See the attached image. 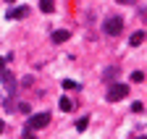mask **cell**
Instances as JSON below:
<instances>
[{"label": "cell", "mask_w": 147, "mask_h": 139, "mask_svg": "<svg viewBox=\"0 0 147 139\" xmlns=\"http://www.w3.org/2000/svg\"><path fill=\"white\" fill-rule=\"evenodd\" d=\"M129 95V84H121L118 79L116 81H108V102H118V100H123Z\"/></svg>", "instance_id": "6da1fadb"}, {"label": "cell", "mask_w": 147, "mask_h": 139, "mask_svg": "<svg viewBox=\"0 0 147 139\" xmlns=\"http://www.w3.org/2000/svg\"><path fill=\"white\" fill-rule=\"evenodd\" d=\"M116 3H121V5H131V3H137V0H116Z\"/></svg>", "instance_id": "e0dca14e"}, {"label": "cell", "mask_w": 147, "mask_h": 139, "mask_svg": "<svg viewBox=\"0 0 147 139\" xmlns=\"http://www.w3.org/2000/svg\"><path fill=\"white\" fill-rule=\"evenodd\" d=\"M18 110H21V113H32V108H29V102H21V105H18Z\"/></svg>", "instance_id": "5bb4252c"}, {"label": "cell", "mask_w": 147, "mask_h": 139, "mask_svg": "<svg viewBox=\"0 0 147 139\" xmlns=\"http://www.w3.org/2000/svg\"><path fill=\"white\" fill-rule=\"evenodd\" d=\"M87 126H89V118H87V115H84V118H79V121H76V131H84V129H87Z\"/></svg>", "instance_id": "7c38bea8"}, {"label": "cell", "mask_w": 147, "mask_h": 139, "mask_svg": "<svg viewBox=\"0 0 147 139\" xmlns=\"http://www.w3.org/2000/svg\"><path fill=\"white\" fill-rule=\"evenodd\" d=\"M5 110H8V113H13V110H16V105H13V100H5Z\"/></svg>", "instance_id": "9a60e30c"}, {"label": "cell", "mask_w": 147, "mask_h": 139, "mask_svg": "<svg viewBox=\"0 0 147 139\" xmlns=\"http://www.w3.org/2000/svg\"><path fill=\"white\" fill-rule=\"evenodd\" d=\"M118 71H121L118 66H110V68H105V71H102V79H105V81H113V79L118 76Z\"/></svg>", "instance_id": "8992f818"}, {"label": "cell", "mask_w": 147, "mask_h": 139, "mask_svg": "<svg viewBox=\"0 0 147 139\" xmlns=\"http://www.w3.org/2000/svg\"><path fill=\"white\" fill-rule=\"evenodd\" d=\"M63 89H82V84L74 81V79H66V81H63Z\"/></svg>", "instance_id": "8fae6325"}, {"label": "cell", "mask_w": 147, "mask_h": 139, "mask_svg": "<svg viewBox=\"0 0 147 139\" xmlns=\"http://www.w3.org/2000/svg\"><path fill=\"white\" fill-rule=\"evenodd\" d=\"M102 32H105V34H110V37H118V34L123 32V19H116V16L105 19V24H102Z\"/></svg>", "instance_id": "3957f363"}, {"label": "cell", "mask_w": 147, "mask_h": 139, "mask_svg": "<svg viewBox=\"0 0 147 139\" xmlns=\"http://www.w3.org/2000/svg\"><path fill=\"white\" fill-rule=\"evenodd\" d=\"M8 3H13V0H8Z\"/></svg>", "instance_id": "7402d4cb"}, {"label": "cell", "mask_w": 147, "mask_h": 139, "mask_svg": "<svg viewBox=\"0 0 147 139\" xmlns=\"http://www.w3.org/2000/svg\"><path fill=\"white\" fill-rule=\"evenodd\" d=\"M58 105H61V110H66V113H68V110L74 108V102H71L68 97H61V100H58Z\"/></svg>", "instance_id": "30bf717a"}, {"label": "cell", "mask_w": 147, "mask_h": 139, "mask_svg": "<svg viewBox=\"0 0 147 139\" xmlns=\"http://www.w3.org/2000/svg\"><path fill=\"white\" fill-rule=\"evenodd\" d=\"M26 16H29V8L26 5H18V8H11L8 11V19L13 21V19H26Z\"/></svg>", "instance_id": "5b68a950"}, {"label": "cell", "mask_w": 147, "mask_h": 139, "mask_svg": "<svg viewBox=\"0 0 147 139\" xmlns=\"http://www.w3.org/2000/svg\"><path fill=\"white\" fill-rule=\"evenodd\" d=\"M50 124V113H32L29 121H26V126L24 131H37V129H45Z\"/></svg>", "instance_id": "7a4b0ae2"}, {"label": "cell", "mask_w": 147, "mask_h": 139, "mask_svg": "<svg viewBox=\"0 0 147 139\" xmlns=\"http://www.w3.org/2000/svg\"><path fill=\"white\" fill-rule=\"evenodd\" d=\"M5 63H8L5 58H0V74H3V71H5Z\"/></svg>", "instance_id": "ac0fdd59"}, {"label": "cell", "mask_w": 147, "mask_h": 139, "mask_svg": "<svg viewBox=\"0 0 147 139\" xmlns=\"http://www.w3.org/2000/svg\"><path fill=\"white\" fill-rule=\"evenodd\" d=\"M40 11L42 13H53L55 11V3H53V0H40Z\"/></svg>", "instance_id": "ba28073f"}, {"label": "cell", "mask_w": 147, "mask_h": 139, "mask_svg": "<svg viewBox=\"0 0 147 139\" xmlns=\"http://www.w3.org/2000/svg\"><path fill=\"white\" fill-rule=\"evenodd\" d=\"M0 79H3V84H5V89H8V92H16V89H18V84H16V76L8 71V68H5L3 74H0Z\"/></svg>", "instance_id": "277c9868"}, {"label": "cell", "mask_w": 147, "mask_h": 139, "mask_svg": "<svg viewBox=\"0 0 147 139\" xmlns=\"http://www.w3.org/2000/svg\"><path fill=\"white\" fill-rule=\"evenodd\" d=\"M129 42H131L134 47H139V45L144 42V32H134V34H131V40H129Z\"/></svg>", "instance_id": "9c48e42d"}, {"label": "cell", "mask_w": 147, "mask_h": 139, "mask_svg": "<svg viewBox=\"0 0 147 139\" xmlns=\"http://www.w3.org/2000/svg\"><path fill=\"white\" fill-rule=\"evenodd\" d=\"M142 79H144L142 71H134V74H131V81H142Z\"/></svg>", "instance_id": "4fadbf2b"}, {"label": "cell", "mask_w": 147, "mask_h": 139, "mask_svg": "<svg viewBox=\"0 0 147 139\" xmlns=\"http://www.w3.org/2000/svg\"><path fill=\"white\" fill-rule=\"evenodd\" d=\"M142 108H144L142 102H134V105H131V110H134V113H142Z\"/></svg>", "instance_id": "2e32d148"}, {"label": "cell", "mask_w": 147, "mask_h": 139, "mask_svg": "<svg viewBox=\"0 0 147 139\" xmlns=\"http://www.w3.org/2000/svg\"><path fill=\"white\" fill-rule=\"evenodd\" d=\"M3 129H5V124H3V121H0V134H3Z\"/></svg>", "instance_id": "ffe728a7"}, {"label": "cell", "mask_w": 147, "mask_h": 139, "mask_svg": "<svg viewBox=\"0 0 147 139\" xmlns=\"http://www.w3.org/2000/svg\"><path fill=\"white\" fill-rule=\"evenodd\" d=\"M71 37V32H66V29H58V32H53V42H66Z\"/></svg>", "instance_id": "52a82bcc"}, {"label": "cell", "mask_w": 147, "mask_h": 139, "mask_svg": "<svg viewBox=\"0 0 147 139\" xmlns=\"http://www.w3.org/2000/svg\"><path fill=\"white\" fill-rule=\"evenodd\" d=\"M137 139H147V136H137Z\"/></svg>", "instance_id": "44dd1931"}, {"label": "cell", "mask_w": 147, "mask_h": 139, "mask_svg": "<svg viewBox=\"0 0 147 139\" xmlns=\"http://www.w3.org/2000/svg\"><path fill=\"white\" fill-rule=\"evenodd\" d=\"M24 139H37V136H32V131H24Z\"/></svg>", "instance_id": "d6986e66"}]
</instances>
